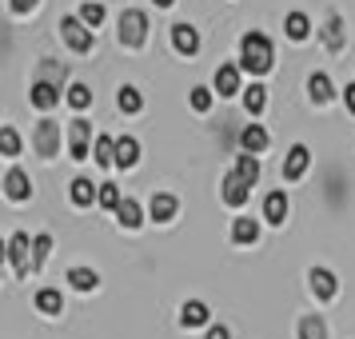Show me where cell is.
Segmentation results:
<instances>
[{
	"label": "cell",
	"mask_w": 355,
	"mask_h": 339,
	"mask_svg": "<svg viewBox=\"0 0 355 339\" xmlns=\"http://www.w3.org/2000/svg\"><path fill=\"white\" fill-rule=\"evenodd\" d=\"M240 64L248 68V72L263 76V72L272 68V40H268L263 33H248L240 40Z\"/></svg>",
	"instance_id": "1"
},
{
	"label": "cell",
	"mask_w": 355,
	"mask_h": 339,
	"mask_svg": "<svg viewBox=\"0 0 355 339\" xmlns=\"http://www.w3.org/2000/svg\"><path fill=\"white\" fill-rule=\"evenodd\" d=\"M148 40V17L140 8H128L124 17H120V44L124 49H140Z\"/></svg>",
	"instance_id": "2"
},
{
	"label": "cell",
	"mask_w": 355,
	"mask_h": 339,
	"mask_svg": "<svg viewBox=\"0 0 355 339\" xmlns=\"http://www.w3.org/2000/svg\"><path fill=\"white\" fill-rule=\"evenodd\" d=\"M33 144L44 160H52V156L60 152V124H56V120H40L36 132H33Z\"/></svg>",
	"instance_id": "3"
},
{
	"label": "cell",
	"mask_w": 355,
	"mask_h": 339,
	"mask_svg": "<svg viewBox=\"0 0 355 339\" xmlns=\"http://www.w3.org/2000/svg\"><path fill=\"white\" fill-rule=\"evenodd\" d=\"M60 33H64V40H68V49L72 52H88L92 49V28H88L80 17H64L60 20Z\"/></svg>",
	"instance_id": "4"
},
{
	"label": "cell",
	"mask_w": 355,
	"mask_h": 339,
	"mask_svg": "<svg viewBox=\"0 0 355 339\" xmlns=\"http://www.w3.org/2000/svg\"><path fill=\"white\" fill-rule=\"evenodd\" d=\"M88 136H92L88 120H72L68 124V152H72V160H88Z\"/></svg>",
	"instance_id": "5"
},
{
	"label": "cell",
	"mask_w": 355,
	"mask_h": 339,
	"mask_svg": "<svg viewBox=\"0 0 355 339\" xmlns=\"http://www.w3.org/2000/svg\"><path fill=\"white\" fill-rule=\"evenodd\" d=\"M248 195H252V184L240 176V172H227L224 176V200L232 204V208H243L248 204Z\"/></svg>",
	"instance_id": "6"
},
{
	"label": "cell",
	"mask_w": 355,
	"mask_h": 339,
	"mask_svg": "<svg viewBox=\"0 0 355 339\" xmlns=\"http://www.w3.org/2000/svg\"><path fill=\"white\" fill-rule=\"evenodd\" d=\"M4 195H8V200H17V204L33 195V180H28V172H24V168H12V172L4 176Z\"/></svg>",
	"instance_id": "7"
},
{
	"label": "cell",
	"mask_w": 355,
	"mask_h": 339,
	"mask_svg": "<svg viewBox=\"0 0 355 339\" xmlns=\"http://www.w3.org/2000/svg\"><path fill=\"white\" fill-rule=\"evenodd\" d=\"M172 44H176L180 56H196L200 52V33L192 24H172Z\"/></svg>",
	"instance_id": "8"
},
{
	"label": "cell",
	"mask_w": 355,
	"mask_h": 339,
	"mask_svg": "<svg viewBox=\"0 0 355 339\" xmlns=\"http://www.w3.org/2000/svg\"><path fill=\"white\" fill-rule=\"evenodd\" d=\"M307 164H311V152H307L304 144H291L288 160H284V180H300L307 172Z\"/></svg>",
	"instance_id": "9"
},
{
	"label": "cell",
	"mask_w": 355,
	"mask_h": 339,
	"mask_svg": "<svg viewBox=\"0 0 355 339\" xmlns=\"http://www.w3.org/2000/svg\"><path fill=\"white\" fill-rule=\"evenodd\" d=\"M40 108V112H49L60 104V84H49V80H33V96H28Z\"/></svg>",
	"instance_id": "10"
},
{
	"label": "cell",
	"mask_w": 355,
	"mask_h": 339,
	"mask_svg": "<svg viewBox=\"0 0 355 339\" xmlns=\"http://www.w3.org/2000/svg\"><path fill=\"white\" fill-rule=\"evenodd\" d=\"M307 284H311V291H315V295H320V299H331V295H336V275L327 272V268H311V272H307Z\"/></svg>",
	"instance_id": "11"
},
{
	"label": "cell",
	"mask_w": 355,
	"mask_h": 339,
	"mask_svg": "<svg viewBox=\"0 0 355 339\" xmlns=\"http://www.w3.org/2000/svg\"><path fill=\"white\" fill-rule=\"evenodd\" d=\"M8 259H12L17 275H28V236H24V232H17V236L8 240Z\"/></svg>",
	"instance_id": "12"
},
{
	"label": "cell",
	"mask_w": 355,
	"mask_h": 339,
	"mask_svg": "<svg viewBox=\"0 0 355 339\" xmlns=\"http://www.w3.org/2000/svg\"><path fill=\"white\" fill-rule=\"evenodd\" d=\"M216 92H220V96H236V92H240V68L236 64L216 68Z\"/></svg>",
	"instance_id": "13"
},
{
	"label": "cell",
	"mask_w": 355,
	"mask_h": 339,
	"mask_svg": "<svg viewBox=\"0 0 355 339\" xmlns=\"http://www.w3.org/2000/svg\"><path fill=\"white\" fill-rule=\"evenodd\" d=\"M263 220H268V224H284V220H288V195L284 192L268 195V200H263Z\"/></svg>",
	"instance_id": "14"
},
{
	"label": "cell",
	"mask_w": 355,
	"mask_h": 339,
	"mask_svg": "<svg viewBox=\"0 0 355 339\" xmlns=\"http://www.w3.org/2000/svg\"><path fill=\"white\" fill-rule=\"evenodd\" d=\"M96 195H100V184H92V180H84V176L72 180V204H76V208H88Z\"/></svg>",
	"instance_id": "15"
},
{
	"label": "cell",
	"mask_w": 355,
	"mask_h": 339,
	"mask_svg": "<svg viewBox=\"0 0 355 339\" xmlns=\"http://www.w3.org/2000/svg\"><path fill=\"white\" fill-rule=\"evenodd\" d=\"M148 211H152V220H160V224H168V220L176 216V195H168V192L152 195V204H148Z\"/></svg>",
	"instance_id": "16"
},
{
	"label": "cell",
	"mask_w": 355,
	"mask_h": 339,
	"mask_svg": "<svg viewBox=\"0 0 355 339\" xmlns=\"http://www.w3.org/2000/svg\"><path fill=\"white\" fill-rule=\"evenodd\" d=\"M36 307H40L44 315H60V311H64V295L56 288H40L36 291Z\"/></svg>",
	"instance_id": "17"
},
{
	"label": "cell",
	"mask_w": 355,
	"mask_h": 339,
	"mask_svg": "<svg viewBox=\"0 0 355 339\" xmlns=\"http://www.w3.org/2000/svg\"><path fill=\"white\" fill-rule=\"evenodd\" d=\"M180 323H184V327H204V323H208V304H200V299L184 304L180 307Z\"/></svg>",
	"instance_id": "18"
},
{
	"label": "cell",
	"mask_w": 355,
	"mask_h": 339,
	"mask_svg": "<svg viewBox=\"0 0 355 339\" xmlns=\"http://www.w3.org/2000/svg\"><path fill=\"white\" fill-rule=\"evenodd\" d=\"M116 220H120L124 227H140V224H144V216H140V204H136L132 195H124V200H120V208H116Z\"/></svg>",
	"instance_id": "19"
},
{
	"label": "cell",
	"mask_w": 355,
	"mask_h": 339,
	"mask_svg": "<svg viewBox=\"0 0 355 339\" xmlns=\"http://www.w3.org/2000/svg\"><path fill=\"white\" fill-rule=\"evenodd\" d=\"M136 160H140V144H136L132 136H120V140H116V164H120V168H132Z\"/></svg>",
	"instance_id": "20"
},
{
	"label": "cell",
	"mask_w": 355,
	"mask_h": 339,
	"mask_svg": "<svg viewBox=\"0 0 355 339\" xmlns=\"http://www.w3.org/2000/svg\"><path fill=\"white\" fill-rule=\"evenodd\" d=\"M323 44H327L331 52L343 49V20H339V12H331L327 24H323Z\"/></svg>",
	"instance_id": "21"
},
{
	"label": "cell",
	"mask_w": 355,
	"mask_h": 339,
	"mask_svg": "<svg viewBox=\"0 0 355 339\" xmlns=\"http://www.w3.org/2000/svg\"><path fill=\"white\" fill-rule=\"evenodd\" d=\"M243 108L252 116H259L263 108H268V88L263 84H252V88H243Z\"/></svg>",
	"instance_id": "22"
},
{
	"label": "cell",
	"mask_w": 355,
	"mask_h": 339,
	"mask_svg": "<svg viewBox=\"0 0 355 339\" xmlns=\"http://www.w3.org/2000/svg\"><path fill=\"white\" fill-rule=\"evenodd\" d=\"M307 96L315 100V104H327V100L336 96V92H331V80H327L323 72H315V76L307 80Z\"/></svg>",
	"instance_id": "23"
},
{
	"label": "cell",
	"mask_w": 355,
	"mask_h": 339,
	"mask_svg": "<svg viewBox=\"0 0 355 339\" xmlns=\"http://www.w3.org/2000/svg\"><path fill=\"white\" fill-rule=\"evenodd\" d=\"M240 144H243V152H263L268 148V132L259 128V124H248L240 136Z\"/></svg>",
	"instance_id": "24"
},
{
	"label": "cell",
	"mask_w": 355,
	"mask_h": 339,
	"mask_svg": "<svg viewBox=\"0 0 355 339\" xmlns=\"http://www.w3.org/2000/svg\"><path fill=\"white\" fill-rule=\"evenodd\" d=\"M68 284H72L76 291H96L100 275L92 272V268H72V272H68Z\"/></svg>",
	"instance_id": "25"
},
{
	"label": "cell",
	"mask_w": 355,
	"mask_h": 339,
	"mask_svg": "<svg viewBox=\"0 0 355 339\" xmlns=\"http://www.w3.org/2000/svg\"><path fill=\"white\" fill-rule=\"evenodd\" d=\"M232 240H236V243H256V240H259V224H256V220H243V216H240V220L232 224Z\"/></svg>",
	"instance_id": "26"
},
{
	"label": "cell",
	"mask_w": 355,
	"mask_h": 339,
	"mask_svg": "<svg viewBox=\"0 0 355 339\" xmlns=\"http://www.w3.org/2000/svg\"><path fill=\"white\" fill-rule=\"evenodd\" d=\"M284 33L291 36V40H307V33H311V24H307L304 12H291L288 20H284Z\"/></svg>",
	"instance_id": "27"
},
{
	"label": "cell",
	"mask_w": 355,
	"mask_h": 339,
	"mask_svg": "<svg viewBox=\"0 0 355 339\" xmlns=\"http://www.w3.org/2000/svg\"><path fill=\"white\" fill-rule=\"evenodd\" d=\"M116 104H120V112H140L144 108V96L136 92V88H120V96H116Z\"/></svg>",
	"instance_id": "28"
},
{
	"label": "cell",
	"mask_w": 355,
	"mask_h": 339,
	"mask_svg": "<svg viewBox=\"0 0 355 339\" xmlns=\"http://www.w3.org/2000/svg\"><path fill=\"white\" fill-rule=\"evenodd\" d=\"M96 164L100 168H112L116 164V140L112 136H100L96 140Z\"/></svg>",
	"instance_id": "29"
},
{
	"label": "cell",
	"mask_w": 355,
	"mask_h": 339,
	"mask_svg": "<svg viewBox=\"0 0 355 339\" xmlns=\"http://www.w3.org/2000/svg\"><path fill=\"white\" fill-rule=\"evenodd\" d=\"M300 339H327V327H323L320 315H304V323H300Z\"/></svg>",
	"instance_id": "30"
},
{
	"label": "cell",
	"mask_w": 355,
	"mask_h": 339,
	"mask_svg": "<svg viewBox=\"0 0 355 339\" xmlns=\"http://www.w3.org/2000/svg\"><path fill=\"white\" fill-rule=\"evenodd\" d=\"M68 104H72L76 112H84V108L92 104V88H88V84H72V88H68Z\"/></svg>",
	"instance_id": "31"
},
{
	"label": "cell",
	"mask_w": 355,
	"mask_h": 339,
	"mask_svg": "<svg viewBox=\"0 0 355 339\" xmlns=\"http://www.w3.org/2000/svg\"><path fill=\"white\" fill-rule=\"evenodd\" d=\"M0 156H20V132L0 128Z\"/></svg>",
	"instance_id": "32"
},
{
	"label": "cell",
	"mask_w": 355,
	"mask_h": 339,
	"mask_svg": "<svg viewBox=\"0 0 355 339\" xmlns=\"http://www.w3.org/2000/svg\"><path fill=\"white\" fill-rule=\"evenodd\" d=\"M236 172H240L248 184H256L259 180V160H256V152H248V156H240V164H236Z\"/></svg>",
	"instance_id": "33"
},
{
	"label": "cell",
	"mask_w": 355,
	"mask_h": 339,
	"mask_svg": "<svg viewBox=\"0 0 355 339\" xmlns=\"http://www.w3.org/2000/svg\"><path fill=\"white\" fill-rule=\"evenodd\" d=\"M49 252H52V236H36L33 240V268H40L49 259Z\"/></svg>",
	"instance_id": "34"
},
{
	"label": "cell",
	"mask_w": 355,
	"mask_h": 339,
	"mask_svg": "<svg viewBox=\"0 0 355 339\" xmlns=\"http://www.w3.org/2000/svg\"><path fill=\"white\" fill-rule=\"evenodd\" d=\"M80 20L88 24V28H96L100 20H104V4H96V0H88V4L80 8Z\"/></svg>",
	"instance_id": "35"
},
{
	"label": "cell",
	"mask_w": 355,
	"mask_h": 339,
	"mask_svg": "<svg viewBox=\"0 0 355 339\" xmlns=\"http://www.w3.org/2000/svg\"><path fill=\"white\" fill-rule=\"evenodd\" d=\"M100 204H104V208H120V200H124V195H120V188H116V184H100V195H96Z\"/></svg>",
	"instance_id": "36"
},
{
	"label": "cell",
	"mask_w": 355,
	"mask_h": 339,
	"mask_svg": "<svg viewBox=\"0 0 355 339\" xmlns=\"http://www.w3.org/2000/svg\"><path fill=\"white\" fill-rule=\"evenodd\" d=\"M64 76H68V72H64V64H60V68H56V64H40V68H36V80L64 84Z\"/></svg>",
	"instance_id": "37"
},
{
	"label": "cell",
	"mask_w": 355,
	"mask_h": 339,
	"mask_svg": "<svg viewBox=\"0 0 355 339\" xmlns=\"http://www.w3.org/2000/svg\"><path fill=\"white\" fill-rule=\"evenodd\" d=\"M192 108L196 112H208L211 108V92L208 88H192Z\"/></svg>",
	"instance_id": "38"
},
{
	"label": "cell",
	"mask_w": 355,
	"mask_h": 339,
	"mask_svg": "<svg viewBox=\"0 0 355 339\" xmlns=\"http://www.w3.org/2000/svg\"><path fill=\"white\" fill-rule=\"evenodd\" d=\"M40 0H12V12H33Z\"/></svg>",
	"instance_id": "39"
},
{
	"label": "cell",
	"mask_w": 355,
	"mask_h": 339,
	"mask_svg": "<svg viewBox=\"0 0 355 339\" xmlns=\"http://www.w3.org/2000/svg\"><path fill=\"white\" fill-rule=\"evenodd\" d=\"M208 339H232V336H227L224 323H216V327H208Z\"/></svg>",
	"instance_id": "40"
},
{
	"label": "cell",
	"mask_w": 355,
	"mask_h": 339,
	"mask_svg": "<svg viewBox=\"0 0 355 339\" xmlns=\"http://www.w3.org/2000/svg\"><path fill=\"white\" fill-rule=\"evenodd\" d=\"M343 104H347V112L355 116V84H347V92H343Z\"/></svg>",
	"instance_id": "41"
},
{
	"label": "cell",
	"mask_w": 355,
	"mask_h": 339,
	"mask_svg": "<svg viewBox=\"0 0 355 339\" xmlns=\"http://www.w3.org/2000/svg\"><path fill=\"white\" fill-rule=\"evenodd\" d=\"M4 259H8V243H0V263H4Z\"/></svg>",
	"instance_id": "42"
},
{
	"label": "cell",
	"mask_w": 355,
	"mask_h": 339,
	"mask_svg": "<svg viewBox=\"0 0 355 339\" xmlns=\"http://www.w3.org/2000/svg\"><path fill=\"white\" fill-rule=\"evenodd\" d=\"M156 4H160V8H168V4H172V0H156Z\"/></svg>",
	"instance_id": "43"
}]
</instances>
